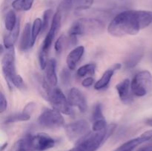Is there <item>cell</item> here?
<instances>
[{"label": "cell", "mask_w": 152, "mask_h": 151, "mask_svg": "<svg viewBox=\"0 0 152 151\" xmlns=\"http://www.w3.org/2000/svg\"><path fill=\"white\" fill-rule=\"evenodd\" d=\"M152 24V12L128 10L118 13L110 22L108 31L111 36L122 37L137 35Z\"/></svg>", "instance_id": "cell-1"}, {"label": "cell", "mask_w": 152, "mask_h": 151, "mask_svg": "<svg viewBox=\"0 0 152 151\" xmlns=\"http://www.w3.org/2000/svg\"><path fill=\"white\" fill-rule=\"evenodd\" d=\"M15 57L14 47L7 49V51H5L1 59L3 75L8 84L14 86L19 90L25 91L27 89V85L23 78L16 73Z\"/></svg>", "instance_id": "cell-2"}, {"label": "cell", "mask_w": 152, "mask_h": 151, "mask_svg": "<svg viewBox=\"0 0 152 151\" xmlns=\"http://www.w3.org/2000/svg\"><path fill=\"white\" fill-rule=\"evenodd\" d=\"M42 89L46 99L50 102L53 108L57 110L62 114L71 115L72 110L71 108L68 99H66L63 92L59 87L50 85L45 79H43Z\"/></svg>", "instance_id": "cell-3"}, {"label": "cell", "mask_w": 152, "mask_h": 151, "mask_svg": "<svg viewBox=\"0 0 152 151\" xmlns=\"http://www.w3.org/2000/svg\"><path fill=\"white\" fill-rule=\"evenodd\" d=\"M62 16V12L59 9H57L56 12L53 15L51 25L49 28L48 32L47 35L45 36V38L43 40V42L41 45V48H40L39 53V61L40 68L42 70L45 69L46 65L48 62V53L50 47H51L52 43L54 39L55 35L60 28Z\"/></svg>", "instance_id": "cell-4"}, {"label": "cell", "mask_w": 152, "mask_h": 151, "mask_svg": "<svg viewBox=\"0 0 152 151\" xmlns=\"http://www.w3.org/2000/svg\"><path fill=\"white\" fill-rule=\"evenodd\" d=\"M105 28L101 20L95 18H82L75 21L68 30L70 36L76 37L83 35H94L99 33Z\"/></svg>", "instance_id": "cell-5"}, {"label": "cell", "mask_w": 152, "mask_h": 151, "mask_svg": "<svg viewBox=\"0 0 152 151\" xmlns=\"http://www.w3.org/2000/svg\"><path fill=\"white\" fill-rule=\"evenodd\" d=\"M108 132V128L105 131L89 133L69 151H96L106 139Z\"/></svg>", "instance_id": "cell-6"}, {"label": "cell", "mask_w": 152, "mask_h": 151, "mask_svg": "<svg viewBox=\"0 0 152 151\" xmlns=\"http://www.w3.org/2000/svg\"><path fill=\"white\" fill-rule=\"evenodd\" d=\"M132 90L138 97L146 96L152 90V74L148 70H142L135 75L132 81Z\"/></svg>", "instance_id": "cell-7"}, {"label": "cell", "mask_w": 152, "mask_h": 151, "mask_svg": "<svg viewBox=\"0 0 152 151\" xmlns=\"http://www.w3.org/2000/svg\"><path fill=\"white\" fill-rule=\"evenodd\" d=\"M38 124L47 129H56L65 124L62 113L57 110L52 108L43 111L38 118Z\"/></svg>", "instance_id": "cell-8"}, {"label": "cell", "mask_w": 152, "mask_h": 151, "mask_svg": "<svg viewBox=\"0 0 152 151\" xmlns=\"http://www.w3.org/2000/svg\"><path fill=\"white\" fill-rule=\"evenodd\" d=\"M65 131L69 140L77 142L90 133V125L86 120L80 119L66 124Z\"/></svg>", "instance_id": "cell-9"}, {"label": "cell", "mask_w": 152, "mask_h": 151, "mask_svg": "<svg viewBox=\"0 0 152 151\" xmlns=\"http://www.w3.org/2000/svg\"><path fill=\"white\" fill-rule=\"evenodd\" d=\"M94 1V0H62L58 9L62 13H68L72 10L76 11L87 10L91 7Z\"/></svg>", "instance_id": "cell-10"}, {"label": "cell", "mask_w": 152, "mask_h": 151, "mask_svg": "<svg viewBox=\"0 0 152 151\" xmlns=\"http://www.w3.org/2000/svg\"><path fill=\"white\" fill-rule=\"evenodd\" d=\"M33 147L36 151H45L53 147L56 144L54 139L46 133H40L31 137Z\"/></svg>", "instance_id": "cell-11"}, {"label": "cell", "mask_w": 152, "mask_h": 151, "mask_svg": "<svg viewBox=\"0 0 152 151\" xmlns=\"http://www.w3.org/2000/svg\"><path fill=\"white\" fill-rule=\"evenodd\" d=\"M68 100L71 106L77 107L81 113H85L87 110L88 105L86 98L81 90L77 87H72L70 90Z\"/></svg>", "instance_id": "cell-12"}, {"label": "cell", "mask_w": 152, "mask_h": 151, "mask_svg": "<svg viewBox=\"0 0 152 151\" xmlns=\"http://www.w3.org/2000/svg\"><path fill=\"white\" fill-rule=\"evenodd\" d=\"M132 81L126 78L116 85L117 93L123 104L129 105L133 101V93L132 90Z\"/></svg>", "instance_id": "cell-13"}, {"label": "cell", "mask_w": 152, "mask_h": 151, "mask_svg": "<svg viewBox=\"0 0 152 151\" xmlns=\"http://www.w3.org/2000/svg\"><path fill=\"white\" fill-rule=\"evenodd\" d=\"M152 139V130H147V131L144 132L142 134L138 137L134 138L133 139L128 141V142H125L124 144L119 147L115 151H122V150H133L135 147L140 145L141 144L145 143V142L151 141Z\"/></svg>", "instance_id": "cell-14"}, {"label": "cell", "mask_w": 152, "mask_h": 151, "mask_svg": "<svg viewBox=\"0 0 152 151\" xmlns=\"http://www.w3.org/2000/svg\"><path fill=\"white\" fill-rule=\"evenodd\" d=\"M56 61L55 59H49L46 68L45 69V78L44 79L50 85L56 87L58 82L57 75H56Z\"/></svg>", "instance_id": "cell-15"}, {"label": "cell", "mask_w": 152, "mask_h": 151, "mask_svg": "<svg viewBox=\"0 0 152 151\" xmlns=\"http://www.w3.org/2000/svg\"><path fill=\"white\" fill-rule=\"evenodd\" d=\"M84 53L85 47L84 46L81 45L78 46V47L73 49V50L68 53L66 59V63L68 69L71 70L75 69L76 67H77V63L80 62L81 58L83 57Z\"/></svg>", "instance_id": "cell-16"}, {"label": "cell", "mask_w": 152, "mask_h": 151, "mask_svg": "<svg viewBox=\"0 0 152 151\" xmlns=\"http://www.w3.org/2000/svg\"><path fill=\"white\" fill-rule=\"evenodd\" d=\"M31 28L32 26L30 23L25 25V28L21 36L19 49L22 51H26L27 50L32 47V36H31Z\"/></svg>", "instance_id": "cell-17"}, {"label": "cell", "mask_w": 152, "mask_h": 151, "mask_svg": "<svg viewBox=\"0 0 152 151\" xmlns=\"http://www.w3.org/2000/svg\"><path fill=\"white\" fill-rule=\"evenodd\" d=\"M19 29H20V24L18 21L17 24H16V27L14 29L12 30L11 31L9 32L8 34L4 36V45L6 49H9L10 47H13L14 45L15 42L17 40L18 36L19 34Z\"/></svg>", "instance_id": "cell-18"}, {"label": "cell", "mask_w": 152, "mask_h": 151, "mask_svg": "<svg viewBox=\"0 0 152 151\" xmlns=\"http://www.w3.org/2000/svg\"><path fill=\"white\" fill-rule=\"evenodd\" d=\"M114 72H115V70L112 68L105 70L102 77L95 83L94 88L96 90H102V89L106 87L110 83L111 78L114 76Z\"/></svg>", "instance_id": "cell-19"}, {"label": "cell", "mask_w": 152, "mask_h": 151, "mask_svg": "<svg viewBox=\"0 0 152 151\" xmlns=\"http://www.w3.org/2000/svg\"><path fill=\"white\" fill-rule=\"evenodd\" d=\"M142 56H143V53L142 50H137L133 52L125 61V67L128 69L134 68L140 62L141 59H142Z\"/></svg>", "instance_id": "cell-20"}, {"label": "cell", "mask_w": 152, "mask_h": 151, "mask_svg": "<svg viewBox=\"0 0 152 151\" xmlns=\"http://www.w3.org/2000/svg\"><path fill=\"white\" fill-rule=\"evenodd\" d=\"M32 135L28 134L17 142L16 151H36L31 142Z\"/></svg>", "instance_id": "cell-21"}, {"label": "cell", "mask_w": 152, "mask_h": 151, "mask_svg": "<svg viewBox=\"0 0 152 151\" xmlns=\"http://www.w3.org/2000/svg\"><path fill=\"white\" fill-rule=\"evenodd\" d=\"M34 0H15L11 3L12 7L18 11H28L32 7Z\"/></svg>", "instance_id": "cell-22"}, {"label": "cell", "mask_w": 152, "mask_h": 151, "mask_svg": "<svg viewBox=\"0 0 152 151\" xmlns=\"http://www.w3.org/2000/svg\"><path fill=\"white\" fill-rule=\"evenodd\" d=\"M17 19H16V15L13 10H9L5 16V20H4V26L7 31H11L14 29L17 24Z\"/></svg>", "instance_id": "cell-23"}, {"label": "cell", "mask_w": 152, "mask_h": 151, "mask_svg": "<svg viewBox=\"0 0 152 151\" xmlns=\"http://www.w3.org/2000/svg\"><path fill=\"white\" fill-rule=\"evenodd\" d=\"M31 115L25 113V112L22 111V113H15L11 115H9L4 120L5 124H11V123L18 122V121H26L30 120Z\"/></svg>", "instance_id": "cell-24"}, {"label": "cell", "mask_w": 152, "mask_h": 151, "mask_svg": "<svg viewBox=\"0 0 152 151\" xmlns=\"http://www.w3.org/2000/svg\"><path fill=\"white\" fill-rule=\"evenodd\" d=\"M42 29V21L39 18H37L34 20L31 28V36H32V46H34L37 37Z\"/></svg>", "instance_id": "cell-25"}, {"label": "cell", "mask_w": 152, "mask_h": 151, "mask_svg": "<svg viewBox=\"0 0 152 151\" xmlns=\"http://www.w3.org/2000/svg\"><path fill=\"white\" fill-rule=\"evenodd\" d=\"M96 70V65L94 64H86L80 67L77 70V74L80 77H85L87 75H94Z\"/></svg>", "instance_id": "cell-26"}, {"label": "cell", "mask_w": 152, "mask_h": 151, "mask_svg": "<svg viewBox=\"0 0 152 151\" xmlns=\"http://www.w3.org/2000/svg\"><path fill=\"white\" fill-rule=\"evenodd\" d=\"M92 117H93L94 121H97V120L105 119L103 113H102V108L101 104L97 103L94 106L93 112H92Z\"/></svg>", "instance_id": "cell-27"}, {"label": "cell", "mask_w": 152, "mask_h": 151, "mask_svg": "<svg viewBox=\"0 0 152 151\" xmlns=\"http://www.w3.org/2000/svg\"><path fill=\"white\" fill-rule=\"evenodd\" d=\"M108 129L107 127V124L105 119L97 120L94 121L92 126V130L94 132H102L105 131Z\"/></svg>", "instance_id": "cell-28"}, {"label": "cell", "mask_w": 152, "mask_h": 151, "mask_svg": "<svg viewBox=\"0 0 152 151\" xmlns=\"http://www.w3.org/2000/svg\"><path fill=\"white\" fill-rule=\"evenodd\" d=\"M52 10L50 9L46 10L43 13V20H42V33H44L46 30L48 29L49 25V22H50V18L51 16Z\"/></svg>", "instance_id": "cell-29"}, {"label": "cell", "mask_w": 152, "mask_h": 151, "mask_svg": "<svg viewBox=\"0 0 152 151\" xmlns=\"http://www.w3.org/2000/svg\"><path fill=\"white\" fill-rule=\"evenodd\" d=\"M70 69H63L61 73V80L65 85H67L70 83L71 80V73H70Z\"/></svg>", "instance_id": "cell-30"}, {"label": "cell", "mask_w": 152, "mask_h": 151, "mask_svg": "<svg viewBox=\"0 0 152 151\" xmlns=\"http://www.w3.org/2000/svg\"><path fill=\"white\" fill-rule=\"evenodd\" d=\"M7 102L4 93H0V113H2L7 110Z\"/></svg>", "instance_id": "cell-31"}, {"label": "cell", "mask_w": 152, "mask_h": 151, "mask_svg": "<svg viewBox=\"0 0 152 151\" xmlns=\"http://www.w3.org/2000/svg\"><path fill=\"white\" fill-rule=\"evenodd\" d=\"M35 107H36V104L34 103V102H30V103H28V105L25 107V108H24L22 111L25 112V113L31 115V114H32V113L34 112Z\"/></svg>", "instance_id": "cell-32"}, {"label": "cell", "mask_w": 152, "mask_h": 151, "mask_svg": "<svg viewBox=\"0 0 152 151\" xmlns=\"http://www.w3.org/2000/svg\"><path fill=\"white\" fill-rule=\"evenodd\" d=\"M94 79L92 77L88 76L83 80V82H82V85L84 87H91L94 84Z\"/></svg>", "instance_id": "cell-33"}, {"label": "cell", "mask_w": 152, "mask_h": 151, "mask_svg": "<svg viewBox=\"0 0 152 151\" xmlns=\"http://www.w3.org/2000/svg\"><path fill=\"white\" fill-rule=\"evenodd\" d=\"M137 151H152V144L146 145V146L142 147Z\"/></svg>", "instance_id": "cell-34"}, {"label": "cell", "mask_w": 152, "mask_h": 151, "mask_svg": "<svg viewBox=\"0 0 152 151\" xmlns=\"http://www.w3.org/2000/svg\"><path fill=\"white\" fill-rule=\"evenodd\" d=\"M145 124H146L147 125L149 126V127H152V118H148V119H146V121H145Z\"/></svg>", "instance_id": "cell-35"}, {"label": "cell", "mask_w": 152, "mask_h": 151, "mask_svg": "<svg viewBox=\"0 0 152 151\" xmlns=\"http://www.w3.org/2000/svg\"><path fill=\"white\" fill-rule=\"evenodd\" d=\"M7 143H4V144H3L2 146H1V151H3V150H4V148L7 147Z\"/></svg>", "instance_id": "cell-36"}, {"label": "cell", "mask_w": 152, "mask_h": 151, "mask_svg": "<svg viewBox=\"0 0 152 151\" xmlns=\"http://www.w3.org/2000/svg\"><path fill=\"white\" fill-rule=\"evenodd\" d=\"M13 1H15V0H5V3L7 4L10 2H13Z\"/></svg>", "instance_id": "cell-37"}, {"label": "cell", "mask_w": 152, "mask_h": 151, "mask_svg": "<svg viewBox=\"0 0 152 151\" xmlns=\"http://www.w3.org/2000/svg\"><path fill=\"white\" fill-rule=\"evenodd\" d=\"M122 151H132V150H122Z\"/></svg>", "instance_id": "cell-38"}, {"label": "cell", "mask_w": 152, "mask_h": 151, "mask_svg": "<svg viewBox=\"0 0 152 151\" xmlns=\"http://www.w3.org/2000/svg\"><path fill=\"white\" fill-rule=\"evenodd\" d=\"M151 142H152V139H151Z\"/></svg>", "instance_id": "cell-39"}]
</instances>
